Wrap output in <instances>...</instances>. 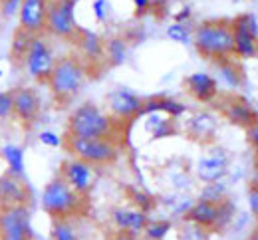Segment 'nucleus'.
I'll list each match as a JSON object with an SVG mask.
<instances>
[{"mask_svg":"<svg viewBox=\"0 0 258 240\" xmlns=\"http://www.w3.org/2000/svg\"><path fill=\"white\" fill-rule=\"evenodd\" d=\"M88 79V64L78 56H62L56 60V66L50 73L48 88L52 98L58 103L72 102L84 88Z\"/></svg>","mask_w":258,"mask_h":240,"instance_id":"f257e3e1","label":"nucleus"},{"mask_svg":"<svg viewBox=\"0 0 258 240\" xmlns=\"http://www.w3.org/2000/svg\"><path fill=\"white\" fill-rule=\"evenodd\" d=\"M115 123L107 111H103L96 103L78 105L68 117V135L88 139H113Z\"/></svg>","mask_w":258,"mask_h":240,"instance_id":"f03ea898","label":"nucleus"},{"mask_svg":"<svg viewBox=\"0 0 258 240\" xmlns=\"http://www.w3.org/2000/svg\"><path fill=\"white\" fill-rule=\"evenodd\" d=\"M195 50L211 60H223L232 56V28L230 20H205L193 28Z\"/></svg>","mask_w":258,"mask_h":240,"instance_id":"7ed1b4c3","label":"nucleus"},{"mask_svg":"<svg viewBox=\"0 0 258 240\" xmlns=\"http://www.w3.org/2000/svg\"><path fill=\"white\" fill-rule=\"evenodd\" d=\"M40 205L44 208V212L52 218H70L84 208V197L76 193L58 175L44 187Z\"/></svg>","mask_w":258,"mask_h":240,"instance_id":"20e7f679","label":"nucleus"},{"mask_svg":"<svg viewBox=\"0 0 258 240\" xmlns=\"http://www.w3.org/2000/svg\"><path fill=\"white\" fill-rule=\"evenodd\" d=\"M66 149L72 157H78L94 167H105L117 161L119 147L113 139H88L66 135Z\"/></svg>","mask_w":258,"mask_h":240,"instance_id":"39448f33","label":"nucleus"},{"mask_svg":"<svg viewBox=\"0 0 258 240\" xmlns=\"http://www.w3.org/2000/svg\"><path fill=\"white\" fill-rule=\"evenodd\" d=\"M56 54H54V48L52 44L44 38V34H38L32 38L30 42V48L24 56V62H22V68L26 69L28 77L34 79L36 84H48L50 79V73L56 66Z\"/></svg>","mask_w":258,"mask_h":240,"instance_id":"423d86ee","label":"nucleus"},{"mask_svg":"<svg viewBox=\"0 0 258 240\" xmlns=\"http://www.w3.org/2000/svg\"><path fill=\"white\" fill-rule=\"evenodd\" d=\"M76 4L78 0H50L44 32L60 40H74L80 30L76 22Z\"/></svg>","mask_w":258,"mask_h":240,"instance_id":"0eeeda50","label":"nucleus"},{"mask_svg":"<svg viewBox=\"0 0 258 240\" xmlns=\"http://www.w3.org/2000/svg\"><path fill=\"white\" fill-rule=\"evenodd\" d=\"M28 205L0 206V240H32Z\"/></svg>","mask_w":258,"mask_h":240,"instance_id":"6e6552de","label":"nucleus"},{"mask_svg":"<svg viewBox=\"0 0 258 240\" xmlns=\"http://www.w3.org/2000/svg\"><path fill=\"white\" fill-rule=\"evenodd\" d=\"M230 167V153L221 145H209L207 151L197 159L195 177L205 183H217L223 181Z\"/></svg>","mask_w":258,"mask_h":240,"instance_id":"1a4fd4ad","label":"nucleus"},{"mask_svg":"<svg viewBox=\"0 0 258 240\" xmlns=\"http://www.w3.org/2000/svg\"><path fill=\"white\" fill-rule=\"evenodd\" d=\"M60 177L76 193L86 197L96 183V167L78 157H70L60 165Z\"/></svg>","mask_w":258,"mask_h":240,"instance_id":"9d476101","label":"nucleus"},{"mask_svg":"<svg viewBox=\"0 0 258 240\" xmlns=\"http://www.w3.org/2000/svg\"><path fill=\"white\" fill-rule=\"evenodd\" d=\"M143 105V98L137 96L133 90L127 88H117L107 94V109L109 115L117 121H131L137 119L139 109Z\"/></svg>","mask_w":258,"mask_h":240,"instance_id":"9b49d317","label":"nucleus"},{"mask_svg":"<svg viewBox=\"0 0 258 240\" xmlns=\"http://www.w3.org/2000/svg\"><path fill=\"white\" fill-rule=\"evenodd\" d=\"M50 0H22L18 10V28L32 36L44 34Z\"/></svg>","mask_w":258,"mask_h":240,"instance_id":"f8f14e48","label":"nucleus"},{"mask_svg":"<svg viewBox=\"0 0 258 240\" xmlns=\"http://www.w3.org/2000/svg\"><path fill=\"white\" fill-rule=\"evenodd\" d=\"M12 100H14L12 117H16L26 127L34 125L36 119L40 117V109H42L38 92L34 88H28V86H20V88L12 90Z\"/></svg>","mask_w":258,"mask_h":240,"instance_id":"ddd939ff","label":"nucleus"},{"mask_svg":"<svg viewBox=\"0 0 258 240\" xmlns=\"http://www.w3.org/2000/svg\"><path fill=\"white\" fill-rule=\"evenodd\" d=\"M183 129L189 139L205 145V143H213V139L217 137L219 121H217V115L211 111H193L187 115Z\"/></svg>","mask_w":258,"mask_h":240,"instance_id":"4468645a","label":"nucleus"},{"mask_svg":"<svg viewBox=\"0 0 258 240\" xmlns=\"http://www.w3.org/2000/svg\"><path fill=\"white\" fill-rule=\"evenodd\" d=\"M221 113L225 115L232 125L242 127V129L252 127L258 121V113L256 109L252 107V103L246 102L240 96H228V98H225L221 102Z\"/></svg>","mask_w":258,"mask_h":240,"instance_id":"2eb2a0df","label":"nucleus"},{"mask_svg":"<svg viewBox=\"0 0 258 240\" xmlns=\"http://www.w3.org/2000/svg\"><path fill=\"white\" fill-rule=\"evenodd\" d=\"M185 90L199 103H213L219 100V79L207 71H195L187 75Z\"/></svg>","mask_w":258,"mask_h":240,"instance_id":"dca6fc26","label":"nucleus"},{"mask_svg":"<svg viewBox=\"0 0 258 240\" xmlns=\"http://www.w3.org/2000/svg\"><path fill=\"white\" fill-rule=\"evenodd\" d=\"M111 222L117 232H123V234H129L135 238V236L143 234V228L149 222V214L139 208L119 206L111 212Z\"/></svg>","mask_w":258,"mask_h":240,"instance_id":"f3484780","label":"nucleus"},{"mask_svg":"<svg viewBox=\"0 0 258 240\" xmlns=\"http://www.w3.org/2000/svg\"><path fill=\"white\" fill-rule=\"evenodd\" d=\"M187 111L189 109L183 102H179V100H175L171 96L159 94V96H151V98L143 100V105H141L137 117H145L149 113H165L171 119H181V117L187 115Z\"/></svg>","mask_w":258,"mask_h":240,"instance_id":"a211bd4d","label":"nucleus"},{"mask_svg":"<svg viewBox=\"0 0 258 240\" xmlns=\"http://www.w3.org/2000/svg\"><path fill=\"white\" fill-rule=\"evenodd\" d=\"M30 191L24 185V179L14 177L10 173L0 175V206L28 205Z\"/></svg>","mask_w":258,"mask_h":240,"instance_id":"6ab92c4d","label":"nucleus"},{"mask_svg":"<svg viewBox=\"0 0 258 240\" xmlns=\"http://www.w3.org/2000/svg\"><path fill=\"white\" fill-rule=\"evenodd\" d=\"M76 44L80 48V54H82V60L90 64H101L103 62V38L94 32V30H88V28H82L78 30L76 34Z\"/></svg>","mask_w":258,"mask_h":240,"instance_id":"aec40b11","label":"nucleus"},{"mask_svg":"<svg viewBox=\"0 0 258 240\" xmlns=\"http://www.w3.org/2000/svg\"><path fill=\"white\" fill-rule=\"evenodd\" d=\"M217 214H219V203H211L205 199L193 201L191 208L183 216L185 222H193L197 226H203L207 230H215L217 226Z\"/></svg>","mask_w":258,"mask_h":240,"instance_id":"412c9836","label":"nucleus"},{"mask_svg":"<svg viewBox=\"0 0 258 240\" xmlns=\"http://www.w3.org/2000/svg\"><path fill=\"white\" fill-rule=\"evenodd\" d=\"M0 157L6 163V169L10 175L24 179L26 177V153L24 147H20L18 143H4L0 147Z\"/></svg>","mask_w":258,"mask_h":240,"instance_id":"4be33fe9","label":"nucleus"},{"mask_svg":"<svg viewBox=\"0 0 258 240\" xmlns=\"http://www.w3.org/2000/svg\"><path fill=\"white\" fill-rule=\"evenodd\" d=\"M215 68H217L219 79L225 84L228 90H238V88L242 86V79H244L242 68H240V64L234 60V56L217 60V62H215Z\"/></svg>","mask_w":258,"mask_h":240,"instance_id":"5701e85b","label":"nucleus"},{"mask_svg":"<svg viewBox=\"0 0 258 240\" xmlns=\"http://www.w3.org/2000/svg\"><path fill=\"white\" fill-rule=\"evenodd\" d=\"M145 131L149 133V137L153 141L171 137L177 133L175 119L167 117L165 113H149V115H145Z\"/></svg>","mask_w":258,"mask_h":240,"instance_id":"b1692460","label":"nucleus"},{"mask_svg":"<svg viewBox=\"0 0 258 240\" xmlns=\"http://www.w3.org/2000/svg\"><path fill=\"white\" fill-rule=\"evenodd\" d=\"M129 54V42L123 36H111L103 42V60L109 66H121L125 64Z\"/></svg>","mask_w":258,"mask_h":240,"instance_id":"393cba45","label":"nucleus"},{"mask_svg":"<svg viewBox=\"0 0 258 240\" xmlns=\"http://www.w3.org/2000/svg\"><path fill=\"white\" fill-rule=\"evenodd\" d=\"M232 56L238 60H250L258 56V38L242 30H232Z\"/></svg>","mask_w":258,"mask_h":240,"instance_id":"a878e982","label":"nucleus"},{"mask_svg":"<svg viewBox=\"0 0 258 240\" xmlns=\"http://www.w3.org/2000/svg\"><path fill=\"white\" fill-rule=\"evenodd\" d=\"M32 38H34L32 34H28V32H24V30H20V28L14 32L12 42H10V60H12L14 64L22 66L24 56H26V52H28V48H30Z\"/></svg>","mask_w":258,"mask_h":240,"instance_id":"bb28decb","label":"nucleus"},{"mask_svg":"<svg viewBox=\"0 0 258 240\" xmlns=\"http://www.w3.org/2000/svg\"><path fill=\"white\" fill-rule=\"evenodd\" d=\"M163 203H165V208H169V212L173 216H181L183 218L187 214V210L191 208V205H193V199H189L183 191H175L173 195L163 199Z\"/></svg>","mask_w":258,"mask_h":240,"instance_id":"cd10ccee","label":"nucleus"},{"mask_svg":"<svg viewBox=\"0 0 258 240\" xmlns=\"http://www.w3.org/2000/svg\"><path fill=\"white\" fill-rule=\"evenodd\" d=\"M171 230H173V222L169 218H157V220H149L145 224L143 236L147 240H165Z\"/></svg>","mask_w":258,"mask_h":240,"instance_id":"c85d7f7f","label":"nucleus"},{"mask_svg":"<svg viewBox=\"0 0 258 240\" xmlns=\"http://www.w3.org/2000/svg\"><path fill=\"white\" fill-rule=\"evenodd\" d=\"M127 195L129 199H131V203H133V206L139 208V210H143V212H147V214H149V210H153L157 206V199L149 191H145V189L129 187Z\"/></svg>","mask_w":258,"mask_h":240,"instance_id":"c756f323","label":"nucleus"},{"mask_svg":"<svg viewBox=\"0 0 258 240\" xmlns=\"http://www.w3.org/2000/svg\"><path fill=\"white\" fill-rule=\"evenodd\" d=\"M50 234H52V240H80L70 218H52Z\"/></svg>","mask_w":258,"mask_h":240,"instance_id":"7c9ffc66","label":"nucleus"},{"mask_svg":"<svg viewBox=\"0 0 258 240\" xmlns=\"http://www.w3.org/2000/svg\"><path fill=\"white\" fill-rule=\"evenodd\" d=\"M167 38L177 42V44H183V46H189L193 44V28H191V22L189 24H183V22H173L167 26Z\"/></svg>","mask_w":258,"mask_h":240,"instance_id":"2f4dec72","label":"nucleus"},{"mask_svg":"<svg viewBox=\"0 0 258 240\" xmlns=\"http://www.w3.org/2000/svg\"><path fill=\"white\" fill-rule=\"evenodd\" d=\"M230 28L232 30H242L246 34H252L254 38H258V18L250 12L238 14L234 20H230Z\"/></svg>","mask_w":258,"mask_h":240,"instance_id":"473e14b6","label":"nucleus"},{"mask_svg":"<svg viewBox=\"0 0 258 240\" xmlns=\"http://www.w3.org/2000/svg\"><path fill=\"white\" fill-rule=\"evenodd\" d=\"M234 212H236V206H234V203L228 197H226L225 201H221L219 203V214H217L215 230H225L226 226H230L232 220H234Z\"/></svg>","mask_w":258,"mask_h":240,"instance_id":"72a5a7b5","label":"nucleus"},{"mask_svg":"<svg viewBox=\"0 0 258 240\" xmlns=\"http://www.w3.org/2000/svg\"><path fill=\"white\" fill-rule=\"evenodd\" d=\"M226 197H228L226 195V185L223 181H217V183H205L199 199H205V201H211V203H221Z\"/></svg>","mask_w":258,"mask_h":240,"instance_id":"f704fd0d","label":"nucleus"},{"mask_svg":"<svg viewBox=\"0 0 258 240\" xmlns=\"http://www.w3.org/2000/svg\"><path fill=\"white\" fill-rule=\"evenodd\" d=\"M92 12H94V16H96V22H99V24L109 22L111 12H113L111 2H109V0H94V2H92Z\"/></svg>","mask_w":258,"mask_h":240,"instance_id":"c9c22d12","label":"nucleus"},{"mask_svg":"<svg viewBox=\"0 0 258 240\" xmlns=\"http://www.w3.org/2000/svg\"><path fill=\"white\" fill-rule=\"evenodd\" d=\"M209 232L203 226H197L193 222H185L181 228V240H209Z\"/></svg>","mask_w":258,"mask_h":240,"instance_id":"e433bc0d","label":"nucleus"},{"mask_svg":"<svg viewBox=\"0 0 258 240\" xmlns=\"http://www.w3.org/2000/svg\"><path fill=\"white\" fill-rule=\"evenodd\" d=\"M14 113V100H12V90L0 92V121L10 119Z\"/></svg>","mask_w":258,"mask_h":240,"instance_id":"4c0bfd02","label":"nucleus"},{"mask_svg":"<svg viewBox=\"0 0 258 240\" xmlns=\"http://www.w3.org/2000/svg\"><path fill=\"white\" fill-rule=\"evenodd\" d=\"M38 143L44 145V147H50V149H58L64 145V139L60 137L56 131H50V129H44L38 133Z\"/></svg>","mask_w":258,"mask_h":240,"instance_id":"58836bf2","label":"nucleus"},{"mask_svg":"<svg viewBox=\"0 0 258 240\" xmlns=\"http://www.w3.org/2000/svg\"><path fill=\"white\" fill-rule=\"evenodd\" d=\"M20 2L22 0H0V14H2V18H14V16H18Z\"/></svg>","mask_w":258,"mask_h":240,"instance_id":"ea45409f","label":"nucleus"},{"mask_svg":"<svg viewBox=\"0 0 258 240\" xmlns=\"http://www.w3.org/2000/svg\"><path fill=\"white\" fill-rule=\"evenodd\" d=\"M246 201H248L252 216L258 220V185H250V189H248V193H246Z\"/></svg>","mask_w":258,"mask_h":240,"instance_id":"a19ab883","label":"nucleus"},{"mask_svg":"<svg viewBox=\"0 0 258 240\" xmlns=\"http://www.w3.org/2000/svg\"><path fill=\"white\" fill-rule=\"evenodd\" d=\"M191 18H193V10H191V6H183L181 10H177V12L173 14V20H175V22H183V24H189Z\"/></svg>","mask_w":258,"mask_h":240,"instance_id":"79ce46f5","label":"nucleus"},{"mask_svg":"<svg viewBox=\"0 0 258 240\" xmlns=\"http://www.w3.org/2000/svg\"><path fill=\"white\" fill-rule=\"evenodd\" d=\"M246 135H248V143H250V147L254 149V153L258 155V121L252 125V127H248V129H246Z\"/></svg>","mask_w":258,"mask_h":240,"instance_id":"37998d69","label":"nucleus"},{"mask_svg":"<svg viewBox=\"0 0 258 240\" xmlns=\"http://www.w3.org/2000/svg\"><path fill=\"white\" fill-rule=\"evenodd\" d=\"M131 2H133V6H135L137 16H141V14H145L147 10H151V0H131Z\"/></svg>","mask_w":258,"mask_h":240,"instance_id":"c03bdc74","label":"nucleus"},{"mask_svg":"<svg viewBox=\"0 0 258 240\" xmlns=\"http://www.w3.org/2000/svg\"><path fill=\"white\" fill-rule=\"evenodd\" d=\"M109 240H135L133 236H129V234H123V232H117L115 236H111Z\"/></svg>","mask_w":258,"mask_h":240,"instance_id":"a18cd8bd","label":"nucleus"},{"mask_svg":"<svg viewBox=\"0 0 258 240\" xmlns=\"http://www.w3.org/2000/svg\"><path fill=\"white\" fill-rule=\"evenodd\" d=\"M248 240H258V228L250 234V236H248Z\"/></svg>","mask_w":258,"mask_h":240,"instance_id":"49530a36","label":"nucleus"},{"mask_svg":"<svg viewBox=\"0 0 258 240\" xmlns=\"http://www.w3.org/2000/svg\"><path fill=\"white\" fill-rule=\"evenodd\" d=\"M169 2H183V0H169Z\"/></svg>","mask_w":258,"mask_h":240,"instance_id":"de8ad7c7","label":"nucleus"},{"mask_svg":"<svg viewBox=\"0 0 258 240\" xmlns=\"http://www.w3.org/2000/svg\"><path fill=\"white\" fill-rule=\"evenodd\" d=\"M232 2H240V0H232Z\"/></svg>","mask_w":258,"mask_h":240,"instance_id":"09e8293b","label":"nucleus"},{"mask_svg":"<svg viewBox=\"0 0 258 240\" xmlns=\"http://www.w3.org/2000/svg\"><path fill=\"white\" fill-rule=\"evenodd\" d=\"M0 77H2V69H0Z\"/></svg>","mask_w":258,"mask_h":240,"instance_id":"8fccbe9b","label":"nucleus"}]
</instances>
